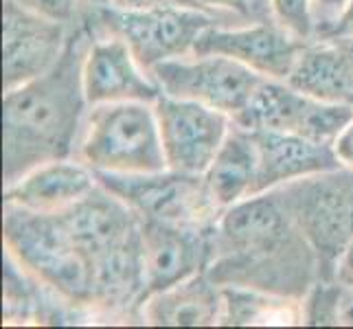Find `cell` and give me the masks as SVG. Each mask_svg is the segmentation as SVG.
Masks as SVG:
<instances>
[{
	"instance_id": "cell-1",
	"label": "cell",
	"mask_w": 353,
	"mask_h": 329,
	"mask_svg": "<svg viewBox=\"0 0 353 329\" xmlns=\"http://www.w3.org/2000/svg\"><path fill=\"white\" fill-rule=\"evenodd\" d=\"M206 275L220 286L294 299H305L321 279L316 250L274 191L250 196L222 213Z\"/></svg>"
},
{
	"instance_id": "cell-2",
	"label": "cell",
	"mask_w": 353,
	"mask_h": 329,
	"mask_svg": "<svg viewBox=\"0 0 353 329\" xmlns=\"http://www.w3.org/2000/svg\"><path fill=\"white\" fill-rule=\"evenodd\" d=\"M92 42L88 24H79L57 64L3 97V180L5 187L48 161L70 158L86 119L83 62Z\"/></svg>"
},
{
	"instance_id": "cell-3",
	"label": "cell",
	"mask_w": 353,
	"mask_h": 329,
	"mask_svg": "<svg viewBox=\"0 0 353 329\" xmlns=\"http://www.w3.org/2000/svg\"><path fill=\"white\" fill-rule=\"evenodd\" d=\"M59 213L90 263L94 314L103 321H143L145 261L139 213L103 185Z\"/></svg>"
},
{
	"instance_id": "cell-4",
	"label": "cell",
	"mask_w": 353,
	"mask_h": 329,
	"mask_svg": "<svg viewBox=\"0 0 353 329\" xmlns=\"http://www.w3.org/2000/svg\"><path fill=\"white\" fill-rule=\"evenodd\" d=\"M3 239L5 250L29 275L68 299L72 306L94 314L90 263L72 239L62 213L31 211L5 202ZM94 319L99 316L94 314Z\"/></svg>"
},
{
	"instance_id": "cell-5",
	"label": "cell",
	"mask_w": 353,
	"mask_h": 329,
	"mask_svg": "<svg viewBox=\"0 0 353 329\" xmlns=\"http://www.w3.org/2000/svg\"><path fill=\"white\" fill-rule=\"evenodd\" d=\"M77 158L92 172L150 174L167 169L156 108L148 101L90 106Z\"/></svg>"
},
{
	"instance_id": "cell-6",
	"label": "cell",
	"mask_w": 353,
	"mask_h": 329,
	"mask_svg": "<svg viewBox=\"0 0 353 329\" xmlns=\"http://www.w3.org/2000/svg\"><path fill=\"white\" fill-rule=\"evenodd\" d=\"M319 257L321 281H334L353 239V169L338 167L272 189Z\"/></svg>"
},
{
	"instance_id": "cell-7",
	"label": "cell",
	"mask_w": 353,
	"mask_h": 329,
	"mask_svg": "<svg viewBox=\"0 0 353 329\" xmlns=\"http://www.w3.org/2000/svg\"><path fill=\"white\" fill-rule=\"evenodd\" d=\"M81 20L92 33L123 38L148 75L156 64L193 55L200 35L217 24L213 14L200 9L167 7L134 11L112 5L90 9Z\"/></svg>"
},
{
	"instance_id": "cell-8",
	"label": "cell",
	"mask_w": 353,
	"mask_h": 329,
	"mask_svg": "<svg viewBox=\"0 0 353 329\" xmlns=\"http://www.w3.org/2000/svg\"><path fill=\"white\" fill-rule=\"evenodd\" d=\"M94 174L99 185L141 217L180 226H215L224 213L213 200L204 174H185L169 167L150 174Z\"/></svg>"
},
{
	"instance_id": "cell-9",
	"label": "cell",
	"mask_w": 353,
	"mask_h": 329,
	"mask_svg": "<svg viewBox=\"0 0 353 329\" xmlns=\"http://www.w3.org/2000/svg\"><path fill=\"white\" fill-rule=\"evenodd\" d=\"M233 121L246 130L285 132L334 145L340 132L353 121V106L327 103L292 88L288 81L263 79Z\"/></svg>"
},
{
	"instance_id": "cell-10",
	"label": "cell",
	"mask_w": 353,
	"mask_h": 329,
	"mask_svg": "<svg viewBox=\"0 0 353 329\" xmlns=\"http://www.w3.org/2000/svg\"><path fill=\"white\" fill-rule=\"evenodd\" d=\"M150 77L163 94L196 101L237 117L265 79L226 55H189L156 64Z\"/></svg>"
},
{
	"instance_id": "cell-11",
	"label": "cell",
	"mask_w": 353,
	"mask_h": 329,
	"mask_svg": "<svg viewBox=\"0 0 353 329\" xmlns=\"http://www.w3.org/2000/svg\"><path fill=\"white\" fill-rule=\"evenodd\" d=\"M154 108L167 167L185 174H206L233 128V117L222 110L169 94L158 97Z\"/></svg>"
},
{
	"instance_id": "cell-12",
	"label": "cell",
	"mask_w": 353,
	"mask_h": 329,
	"mask_svg": "<svg viewBox=\"0 0 353 329\" xmlns=\"http://www.w3.org/2000/svg\"><path fill=\"white\" fill-rule=\"evenodd\" d=\"M213 230L215 226H180L141 217L145 261L143 303L156 292L206 272L213 259Z\"/></svg>"
},
{
	"instance_id": "cell-13",
	"label": "cell",
	"mask_w": 353,
	"mask_h": 329,
	"mask_svg": "<svg viewBox=\"0 0 353 329\" xmlns=\"http://www.w3.org/2000/svg\"><path fill=\"white\" fill-rule=\"evenodd\" d=\"M68 24L5 0L3 11V86L18 88L51 70L68 40Z\"/></svg>"
},
{
	"instance_id": "cell-14",
	"label": "cell",
	"mask_w": 353,
	"mask_h": 329,
	"mask_svg": "<svg viewBox=\"0 0 353 329\" xmlns=\"http://www.w3.org/2000/svg\"><path fill=\"white\" fill-rule=\"evenodd\" d=\"M307 40L288 31L279 22H259L246 29H206L193 48V55H226L252 68L265 79L288 81Z\"/></svg>"
},
{
	"instance_id": "cell-15",
	"label": "cell",
	"mask_w": 353,
	"mask_h": 329,
	"mask_svg": "<svg viewBox=\"0 0 353 329\" xmlns=\"http://www.w3.org/2000/svg\"><path fill=\"white\" fill-rule=\"evenodd\" d=\"M83 92L88 106L117 101L156 103L163 94L161 86L139 66L128 42L119 35L103 33H92L83 62Z\"/></svg>"
},
{
	"instance_id": "cell-16",
	"label": "cell",
	"mask_w": 353,
	"mask_h": 329,
	"mask_svg": "<svg viewBox=\"0 0 353 329\" xmlns=\"http://www.w3.org/2000/svg\"><path fill=\"white\" fill-rule=\"evenodd\" d=\"M250 132L259 152L254 196L288 185L292 180L345 167L336 156L334 145L316 143L310 139L296 137V134L272 132V130H250Z\"/></svg>"
},
{
	"instance_id": "cell-17",
	"label": "cell",
	"mask_w": 353,
	"mask_h": 329,
	"mask_svg": "<svg viewBox=\"0 0 353 329\" xmlns=\"http://www.w3.org/2000/svg\"><path fill=\"white\" fill-rule=\"evenodd\" d=\"M99 185L97 174L79 158H59L31 169L20 180L5 187V202L31 211H64Z\"/></svg>"
},
{
	"instance_id": "cell-18",
	"label": "cell",
	"mask_w": 353,
	"mask_h": 329,
	"mask_svg": "<svg viewBox=\"0 0 353 329\" xmlns=\"http://www.w3.org/2000/svg\"><path fill=\"white\" fill-rule=\"evenodd\" d=\"M141 319L156 327H213L224 321V288L200 272L163 292L141 308Z\"/></svg>"
},
{
	"instance_id": "cell-19",
	"label": "cell",
	"mask_w": 353,
	"mask_h": 329,
	"mask_svg": "<svg viewBox=\"0 0 353 329\" xmlns=\"http://www.w3.org/2000/svg\"><path fill=\"white\" fill-rule=\"evenodd\" d=\"M288 83L327 103L353 101V46L343 38L312 40L301 51Z\"/></svg>"
},
{
	"instance_id": "cell-20",
	"label": "cell",
	"mask_w": 353,
	"mask_h": 329,
	"mask_svg": "<svg viewBox=\"0 0 353 329\" xmlns=\"http://www.w3.org/2000/svg\"><path fill=\"white\" fill-rule=\"evenodd\" d=\"M257 169L259 152L252 132L233 121V128L226 134L220 152L215 154L211 167L204 174L213 200L226 211L228 206L254 196Z\"/></svg>"
},
{
	"instance_id": "cell-21",
	"label": "cell",
	"mask_w": 353,
	"mask_h": 329,
	"mask_svg": "<svg viewBox=\"0 0 353 329\" xmlns=\"http://www.w3.org/2000/svg\"><path fill=\"white\" fill-rule=\"evenodd\" d=\"M224 321L228 327H292L305 325L303 299L270 295V292L222 286Z\"/></svg>"
},
{
	"instance_id": "cell-22",
	"label": "cell",
	"mask_w": 353,
	"mask_h": 329,
	"mask_svg": "<svg viewBox=\"0 0 353 329\" xmlns=\"http://www.w3.org/2000/svg\"><path fill=\"white\" fill-rule=\"evenodd\" d=\"M349 0H272V11L279 24L299 35L301 40H316L332 24Z\"/></svg>"
},
{
	"instance_id": "cell-23",
	"label": "cell",
	"mask_w": 353,
	"mask_h": 329,
	"mask_svg": "<svg viewBox=\"0 0 353 329\" xmlns=\"http://www.w3.org/2000/svg\"><path fill=\"white\" fill-rule=\"evenodd\" d=\"M353 297L336 281H316L310 295L303 299L305 325H340Z\"/></svg>"
},
{
	"instance_id": "cell-24",
	"label": "cell",
	"mask_w": 353,
	"mask_h": 329,
	"mask_svg": "<svg viewBox=\"0 0 353 329\" xmlns=\"http://www.w3.org/2000/svg\"><path fill=\"white\" fill-rule=\"evenodd\" d=\"M24 9L35 11V14L46 16L57 22H72L79 16L77 0H16Z\"/></svg>"
},
{
	"instance_id": "cell-25",
	"label": "cell",
	"mask_w": 353,
	"mask_h": 329,
	"mask_svg": "<svg viewBox=\"0 0 353 329\" xmlns=\"http://www.w3.org/2000/svg\"><path fill=\"white\" fill-rule=\"evenodd\" d=\"M112 7L117 9H167V7H180V9H200L209 11L202 0H112ZM211 14V11H209Z\"/></svg>"
},
{
	"instance_id": "cell-26",
	"label": "cell",
	"mask_w": 353,
	"mask_h": 329,
	"mask_svg": "<svg viewBox=\"0 0 353 329\" xmlns=\"http://www.w3.org/2000/svg\"><path fill=\"white\" fill-rule=\"evenodd\" d=\"M332 38H353V0H349L343 14L332 24H327L316 40H332Z\"/></svg>"
},
{
	"instance_id": "cell-27",
	"label": "cell",
	"mask_w": 353,
	"mask_h": 329,
	"mask_svg": "<svg viewBox=\"0 0 353 329\" xmlns=\"http://www.w3.org/2000/svg\"><path fill=\"white\" fill-rule=\"evenodd\" d=\"M334 281L338 286H343L349 295L353 297V239L351 243L345 248V252L340 255V259H338V266H336V277H334Z\"/></svg>"
},
{
	"instance_id": "cell-28",
	"label": "cell",
	"mask_w": 353,
	"mask_h": 329,
	"mask_svg": "<svg viewBox=\"0 0 353 329\" xmlns=\"http://www.w3.org/2000/svg\"><path fill=\"white\" fill-rule=\"evenodd\" d=\"M334 152L345 167L353 169V121L340 132V137L334 143Z\"/></svg>"
},
{
	"instance_id": "cell-29",
	"label": "cell",
	"mask_w": 353,
	"mask_h": 329,
	"mask_svg": "<svg viewBox=\"0 0 353 329\" xmlns=\"http://www.w3.org/2000/svg\"><path fill=\"white\" fill-rule=\"evenodd\" d=\"M202 5L206 7L213 14L215 9H228V11H235L241 18H252L254 16V9L250 5V0H202Z\"/></svg>"
},
{
	"instance_id": "cell-30",
	"label": "cell",
	"mask_w": 353,
	"mask_h": 329,
	"mask_svg": "<svg viewBox=\"0 0 353 329\" xmlns=\"http://www.w3.org/2000/svg\"><path fill=\"white\" fill-rule=\"evenodd\" d=\"M79 3V9H99V7H108V5H112V0H77Z\"/></svg>"
},
{
	"instance_id": "cell-31",
	"label": "cell",
	"mask_w": 353,
	"mask_h": 329,
	"mask_svg": "<svg viewBox=\"0 0 353 329\" xmlns=\"http://www.w3.org/2000/svg\"><path fill=\"white\" fill-rule=\"evenodd\" d=\"M345 325H353V301L349 303V308H347V312H345V321H343Z\"/></svg>"
},
{
	"instance_id": "cell-32",
	"label": "cell",
	"mask_w": 353,
	"mask_h": 329,
	"mask_svg": "<svg viewBox=\"0 0 353 329\" xmlns=\"http://www.w3.org/2000/svg\"><path fill=\"white\" fill-rule=\"evenodd\" d=\"M351 40H353V38H351Z\"/></svg>"
}]
</instances>
